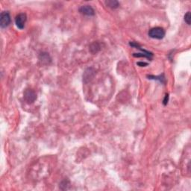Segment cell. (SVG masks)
I'll use <instances>...</instances> for the list:
<instances>
[{
	"label": "cell",
	"mask_w": 191,
	"mask_h": 191,
	"mask_svg": "<svg viewBox=\"0 0 191 191\" xmlns=\"http://www.w3.org/2000/svg\"><path fill=\"white\" fill-rule=\"evenodd\" d=\"M10 23V16L7 11H3L0 15V26L1 28H6Z\"/></svg>",
	"instance_id": "obj_3"
},
{
	"label": "cell",
	"mask_w": 191,
	"mask_h": 191,
	"mask_svg": "<svg viewBox=\"0 0 191 191\" xmlns=\"http://www.w3.org/2000/svg\"><path fill=\"white\" fill-rule=\"evenodd\" d=\"M27 20L26 14L24 13H20L16 16L15 18V23H16V27L19 29H23L25 27V24Z\"/></svg>",
	"instance_id": "obj_2"
},
{
	"label": "cell",
	"mask_w": 191,
	"mask_h": 191,
	"mask_svg": "<svg viewBox=\"0 0 191 191\" xmlns=\"http://www.w3.org/2000/svg\"><path fill=\"white\" fill-rule=\"evenodd\" d=\"M137 64L138 66H140V67H146V66L148 65V64L145 62H138L137 63Z\"/></svg>",
	"instance_id": "obj_12"
},
{
	"label": "cell",
	"mask_w": 191,
	"mask_h": 191,
	"mask_svg": "<svg viewBox=\"0 0 191 191\" xmlns=\"http://www.w3.org/2000/svg\"><path fill=\"white\" fill-rule=\"evenodd\" d=\"M184 21L187 22V25H190V21H191V13L190 11H187L186 13V14L184 15Z\"/></svg>",
	"instance_id": "obj_9"
},
{
	"label": "cell",
	"mask_w": 191,
	"mask_h": 191,
	"mask_svg": "<svg viewBox=\"0 0 191 191\" xmlns=\"http://www.w3.org/2000/svg\"><path fill=\"white\" fill-rule=\"evenodd\" d=\"M90 50L93 53H96V52H99L100 50V45H99V43H97V42H94V43H92L91 47H90Z\"/></svg>",
	"instance_id": "obj_8"
},
{
	"label": "cell",
	"mask_w": 191,
	"mask_h": 191,
	"mask_svg": "<svg viewBox=\"0 0 191 191\" xmlns=\"http://www.w3.org/2000/svg\"><path fill=\"white\" fill-rule=\"evenodd\" d=\"M149 36L151 38L157 39V40H161L165 36V31L163 28L161 27H155V28H151L148 33Z\"/></svg>",
	"instance_id": "obj_1"
},
{
	"label": "cell",
	"mask_w": 191,
	"mask_h": 191,
	"mask_svg": "<svg viewBox=\"0 0 191 191\" xmlns=\"http://www.w3.org/2000/svg\"><path fill=\"white\" fill-rule=\"evenodd\" d=\"M105 4L108 7H111L112 9H116L120 6L119 1H116V0H108L105 1Z\"/></svg>",
	"instance_id": "obj_7"
},
{
	"label": "cell",
	"mask_w": 191,
	"mask_h": 191,
	"mask_svg": "<svg viewBox=\"0 0 191 191\" xmlns=\"http://www.w3.org/2000/svg\"><path fill=\"white\" fill-rule=\"evenodd\" d=\"M168 100H169V95H168V94H166V95L165 96L164 99V102H163L164 105H166V104L168 103Z\"/></svg>",
	"instance_id": "obj_11"
},
{
	"label": "cell",
	"mask_w": 191,
	"mask_h": 191,
	"mask_svg": "<svg viewBox=\"0 0 191 191\" xmlns=\"http://www.w3.org/2000/svg\"><path fill=\"white\" fill-rule=\"evenodd\" d=\"M24 98L28 103H33L37 99V96L32 90H26L24 93Z\"/></svg>",
	"instance_id": "obj_4"
},
{
	"label": "cell",
	"mask_w": 191,
	"mask_h": 191,
	"mask_svg": "<svg viewBox=\"0 0 191 191\" xmlns=\"http://www.w3.org/2000/svg\"><path fill=\"white\" fill-rule=\"evenodd\" d=\"M94 74H95V70L93 68H88L85 70V73L83 75V80L85 83L89 82L91 79L94 78Z\"/></svg>",
	"instance_id": "obj_6"
},
{
	"label": "cell",
	"mask_w": 191,
	"mask_h": 191,
	"mask_svg": "<svg viewBox=\"0 0 191 191\" xmlns=\"http://www.w3.org/2000/svg\"><path fill=\"white\" fill-rule=\"evenodd\" d=\"M149 79H156V80H159L161 82H162V83H164V77L163 76H148Z\"/></svg>",
	"instance_id": "obj_10"
},
{
	"label": "cell",
	"mask_w": 191,
	"mask_h": 191,
	"mask_svg": "<svg viewBox=\"0 0 191 191\" xmlns=\"http://www.w3.org/2000/svg\"><path fill=\"white\" fill-rule=\"evenodd\" d=\"M79 11L81 13L86 16H94L95 14V11L94 9L91 7V5H82V7L79 8Z\"/></svg>",
	"instance_id": "obj_5"
}]
</instances>
